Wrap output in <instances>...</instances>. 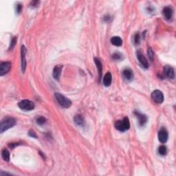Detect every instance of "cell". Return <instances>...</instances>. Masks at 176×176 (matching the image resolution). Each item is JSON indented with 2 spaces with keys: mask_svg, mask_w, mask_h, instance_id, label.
<instances>
[{
  "mask_svg": "<svg viewBox=\"0 0 176 176\" xmlns=\"http://www.w3.org/2000/svg\"><path fill=\"white\" fill-rule=\"evenodd\" d=\"M16 120L12 117H6L4 118L1 121V125H0V132L3 133L10 128L13 127L16 125Z\"/></svg>",
  "mask_w": 176,
  "mask_h": 176,
  "instance_id": "6da1fadb",
  "label": "cell"
},
{
  "mask_svg": "<svg viewBox=\"0 0 176 176\" xmlns=\"http://www.w3.org/2000/svg\"><path fill=\"white\" fill-rule=\"evenodd\" d=\"M115 127L116 129L118 131L123 132L128 130L130 127V123L129 120L127 117L124 118L123 120H118L116 123H115Z\"/></svg>",
  "mask_w": 176,
  "mask_h": 176,
  "instance_id": "7a4b0ae2",
  "label": "cell"
},
{
  "mask_svg": "<svg viewBox=\"0 0 176 176\" xmlns=\"http://www.w3.org/2000/svg\"><path fill=\"white\" fill-rule=\"evenodd\" d=\"M55 98L61 107H64V108H69L71 106L72 102L70 101V100L68 99V98L65 97L63 95L60 94V93H56Z\"/></svg>",
  "mask_w": 176,
  "mask_h": 176,
  "instance_id": "3957f363",
  "label": "cell"
},
{
  "mask_svg": "<svg viewBox=\"0 0 176 176\" xmlns=\"http://www.w3.org/2000/svg\"><path fill=\"white\" fill-rule=\"evenodd\" d=\"M18 106L22 110L31 111L35 109V103L29 100H24V101L19 102Z\"/></svg>",
  "mask_w": 176,
  "mask_h": 176,
  "instance_id": "277c9868",
  "label": "cell"
},
{
  "mask_svg": "<svg viewBox=\"0 0 176 176\" xmlns=\"http://www.w3.org/2000/svg\"><path fill=\"white\" fill-rule=\"evenodd\" d=\"M151 98L155 103L160 104L164 101V95L161 91L156 89L151 93Z\"/></svg>",
  "mask_w": 176,
  "mask_h": 176,
  "instance_id": "5b68a950",
  "label": "cell"
},
{
  "mask_svg": "<svg viewBox=\"0 0 176 176\" xmlns=\"http://www.w3.org/2000/svg\"><path fill=\"white\" fill-rule=\"evenodd\" d=\"M27 52L26 47L24 45H22L21 47V58H22V63H21V67H22V71L23 72H25L26 68V54Z\"/></svg>",
  "mask_w": 176,
  "mask_h": 176,
  "instance_id": "8992f818",
  "label": "cell"
},
{
  "mask_svg": "<svg viewBox=\"0 0 176 176\" xmlns=\"http://www.w3.org/2000/svg\"><path fill=\"white\" fill-rule=\"evenodd\" d=\"M10 68H11V63L8 61L6 62H2L0 64V76H2L6 74L8 72L10 71Z\"/></svg>",
  "mask_w": 176,
  "mask_h": 176,
  "instance_id": "52a82bcc",
  "label": "cell"
},
{
  "mask_svg": "<svg viewBox=\"0 0 176 176\" xmlns=\"http://www.w3.org/2000/svg\"><path fill=\"white\" fill-rule=\"evenodd\" d=\"M158 140L161 143H165L167 141L169 138L168 132L165 129H161L158 132Z\"/></svg>",
  "mask_w": 176,
  "mask_h": 176,
  "instance_id": "ba28073f",
  "label": "cell"
},
{
  "mask_svg": "<svg viewBox=\"0 0 176 176\" xmlns=\"http://www.w3.org/2000/svg\"><path fill=\"white\" fill-rule=\"evenodd\" d=\"M164 74L166 76L167 78L173 79L175 77V73H174V69L171 67L166 66L164 67Z\"/></svg>",
  "mask_w": 176,
  "mask_h": 176,
  "instance_id": "9c48e42d",
  "label": "cell"
},
{
  "mask_svg": "<svg viewBox=\"0 0 176 176\" xmlns=\"http://www.w3.org/2000/svg\"><path fill=\"white\" fill-rule=\"evenodd\" d=\"M173 9L170 6L165 7L162 10V15L167 20H169V19H171L172 16H173Z\"/></svg>",
  "mask_w": 176,
  "mask_h": 176,
  "instance_id": "30bf717a",
  "label": "cell"
},
{
  "mask_svg": "<svg viewBox=\"0 0 176 176\" xmlns=\"http://www.w3.org/2000/svg\"><path fill=\"white\" fill-rule=\"evenodd\" d=\"M135 116L138 120V123L140 126H144L147 122V117L145 114H142L140 112H135Z\"/></svg>",
  "mask_w": 176,
  "mask_h": 176,
  "instance_id": "8fae6325",
  "label": "cell"
},
{
  "mask_svg": "<svg viewBox=\"0 0 176 176\" xmlns=\"http://www.w3.org/2000/svg\"><path fill=\"white\" fill-rule=\"evenodd\" d=\"M123 75L125 79L128 81H131L133 79V71L130 68H126L123 71Z\"/></svg>",
  "mask_w": 176,
  "mask_h": 176,
  "instance_id": "7c38bea8",
  "label": "cell"
},
{
  "mask_svg": "<svg viewBox=\"0 0 176 176\" xmlns=\"http://www.w3.org/2000/svg\"><path fill=\"white\" fill-rule=\"evenodd\" d=\"M137 58H138V61H140V63H141V65L144 68H147L148 67H149V63H148L147 59H146L145 56H144L140 51L137 52Z\"/></svg>",
  "mask_w": 176,
  "mask_h": 176,
  "instance_id": "4fadbf2b",
  "label": "cell"
},
{
  "mask_svg": "<svg viewBox=\"0 0 176 176\" xmlns=\"http://www.w3.org/2000/svg\"><path fill=\"white\" fill-rule=\"evenodd\" d=\"M94 63L96 64V68H97L98 72V76H99V81H101L102 74H103V66H102L101 61L98 58L95 57L94 58Z\"/></svg>",
  "mask_w": 176,
  "mask_h": 176,
  "instance_id": "5bb4252c",
  "label": "cell"
},
{
  "mask_svg": "<svg viewBox=\"0 0 176 176\" xmlns=\"http://www.w3.org/2000/svg\"><path fill=\"white\" fill-rule=\"evenodd\" d=\"M74 122L76 125L80 127L84 126V125H85V120H84V118L81 115H80V114L75 116L74 118Z\"/></svg>",
  "mask_w": 176,
  "mask_h": 176,
  "instance_id": "9a60e30c",
  "label": "cell"
},
{
  "mask_svg": "<svg viewBox=\"0 0 176 176\" xmlns=\"http://www.w3.org/2000/svg\"><path fill=\"white\" fill-rule=\"evenodd\" d=\"M112 76L110 72L105 74V76L103 78V84L105 87H109L112 83Z\"/></svg>",
  "mask_w": 176,
  "mask_h": 176,
  "instance_id": "2e32d148",
  "label": "cell"
},
{
  "mask_svg": "<svg viewBox=\"0 0 176 176\" xmlns=\"http://www.w3.org/2000/svg\"><path fill=\"white\" fill-rule=\"evenodd\" d=\"M62 66H56L54 68L53 70V76L54 78L57 80H59L60 76L61 74V70H62Z\"/></svg>",
  "mask_w": 176,
  "mask_h": 176,
  "instance_id": "e0dca14e",
  "label": "cell"
},
{
  "mask_svg": "<svg viewBox=\"0 0 176 176\" xmlns=\"http://www.w3.org/2000/svg\"><path fill=\"white\" fill-rule=\"evenodd\" d=\"M111 43L116 46H120L123 44V41L119 37H113L111 39Z\"/></svg>",
  "mask_w": 176,
  "mask_h": 176,
  "instance_id": "ac0fdd59",
  "label": "cell"
},
{
  "mask_svg": "<svg viewBox=\"0 0 176 176\" xmlns=\"http://www.w3.org/2000/svg\"><path fill=\"white\" fill-rule=\"evenodd\" d=\"M1 156H2V158L5 161L8 162L10 160V152L8 151V149H3L2 151H1Z\"/></svg>",
  "mask_w": 176,
  "mask_h": 176,
  "instance_id": "d6986e66",
  "label": "cell"
},
{
  "mask_svg": "<svg viewBox=\"0 0 176 176\" xmlns=\"http://www.w3.org/2000/svg\"><path fill=\"white\" fill-rule=\"evenodd\" d=\"M123 55L120 52H115L112 54V59L114 60H116V61H120V60H123Z\"/></svg>",
  "mask_w": 176,
  "mask_h": 176,
  "instance_id": "ffe728a7",
  "label": "cell"
},
{
  "mask_svg": "<svg viewBox=\"0 0 176 176\" xmlns=\"http://www.w3.org/2000/svg\"><path fill=\"white\" fill-rule=\"evenodd\" d=\"M167 149L164 145H162L158 148V153L159 154H160L161 156H164L167 154Z\"/></svg>",
  "mask_w": 176,
  "mask_h": 176,
  "instance_id": "44dd1931",
  "label": "cell"
},
{
  "mask_svg": "<svg viewBox=\"0 0 176 176\" xmlns=\"http://www.w3.org/2000/svg\"><path fill=\"white\" fill-rule=\"evenodd\" d=\"M45 122H46V119L43 116L39 117L36 120L37 124L39 125H43V124H45Z\"/></svg>",
  "mask_w": 176,
  "mask_h": 176,
  "instance_id": "7402d4cb",
  "label": "cell"
},
{
  "mask_svg": "<svg viewBox=\"0 0 176 176\" xmlns=\"http://www.w3.org/2000/svg\"><path fill=\"white\" fill-rule=\"evenodd\" d=\"M147 54H148V57H149V59L151 60V61L154 60V52H153L152 49L151 48V47H149L147 50Z\"/></svg>",
  "mask_w": 176,
  "mask_h": 176,
  "instance_id": "603a6c76",
  "label": "cell"
},
{
  "mask_svg": "<svg viewBox=\"0 0 176 176\" xmlns=\"http://www.w3.org/2000/svg\"><path fill=\"white\" fill-rule=\"evenodd\" d=\"M17 43V37H14L11 39V42H10V47H9V50H11L14 48V47L15 46V44Z\"/></svg>",
  "mask_w": 176,
  "mask_h": 176,
  "instance_id": "cb8c5ba5",
  "label": "cell"
},
{
  "mask_svg": "<svg viewBox=\"0 0 176 176\" xmlns=\"http://www.w3.org/2000/svg\"><path fill=\"white\" fill-rule=\"evenodd\" d=\"M22 10V5L20 4V3H18V4L17 5V7H16V11H17V13L20 14Z\"/></svg>",
  "mask_w": 176,
  "mask_h": 176,
  "instance_id": "d4e9b609",
  "label": "cell"
},
{
  "mask_svg": "<svg viewBox=\"0 0 176 176\" xmlns=\"http://www.w3.org/2000/svg\"><path fill=\"white\" fill-rule=\"evenodd\" d=\"M39 1H32L30 3V6L32 7H37L39 6Z\"/></svg>",
  "mask_w": 176,
  "mask_h": 176,
  "instance_id": "484cf974",
  "label": "cell"
},
{
  "mask_svg": "<svg viewBox=\"0 0 176 176\" xmlns=\"http://www.w3.org/2000/svg\"><path fill=\"white\" fill-rule=\"evenodd\" d=\"M28 134H29L30 136L33 137V138H37V134H36V133H35V132L34 131H33V130H30Z\"/></svg>",
  "mask_w": 176,
  "mask_h": 176,
  "instance_id": "4316f807",
  "label": "cell"
},
{
  "mask_svg": "<svg viewBox=\"0 0 176 176\" xmlns=\"http://www.w3.org/2000/svg\"><path fill=\"white\" fill-rule=\"evenodd\" d=\"M139 42H140V35L139 34H136L135 35V43L138 44Z\"/></svg>",
  "mask_w": 176,
  "mask_h": 176,
  "instance_id": "83f0119b",
  "label": "cell"
},
{
  "mask_svg": "<svg viewBox=\"0 0 176 176\" xmlns=\"http://www.w3.org/2000/svg\"><path fill=\"white\" fill-rule=\"evenodd\" d=\"M19 143H10L9 145H8V147L10 148H11V149H13V148H15L16 146L19 145Z\"/></svg>",
  "mask_w": 176,
  "mask_h": 176,
  "instance_id": "f1b7e54d",
  "label": "cell"
}]
</instances>
